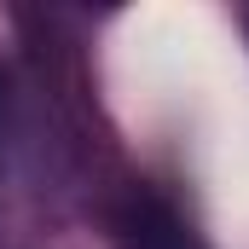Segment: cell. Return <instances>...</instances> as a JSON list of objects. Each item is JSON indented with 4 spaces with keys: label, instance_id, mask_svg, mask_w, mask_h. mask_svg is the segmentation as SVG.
Instances as JSON below:
<instances>
[{
    "label": "cell",
    "instance_id": "6da1fadb",
    "mask_svg": "<svg viewBox=\"0 0 249 249\" xmlns=\"http://www.w3.org/2000/svg\"><path fill=\"white\" fill-rule=\"evenodd\" d=\"M116 249H203V244L157 191H133L127 209L116 214Z\"/></svg>",
    "mask_w": 249,
    "mask_h": 249
},
{
    "label": "cell",
    "instance_id": "7a4b0ae2",
    "mask_svg": "<svg viewBox=\"0 0 249 249\" xmlns=\"http://www.w3.org/2000/svg\"><path fill=\"white\" fill-rule=\"evenodd\" d=\"M0 145H6V70H0Z\"/></svg>",
    "mask_w": 249,
    "mask_h": 249
}]
</instances>
